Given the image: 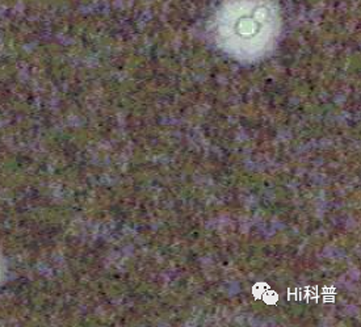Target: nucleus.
<instances>
[{
  "label": "nucleus",
  "mask_w": 361,
  "mask_h": 327,
  "mask_svg": "<svg viewBox=\"0 0 361 327\" xmlns=\"http://www.w3.org/2000/svg\"><path fill=\"white\" fill-rule=\"evenodd\" d=\"M280 12L274 0H226L216 15V32L231 48H262L275 39Z\"/></svg>",
  "instance_id": "1"
}]
</instances>
